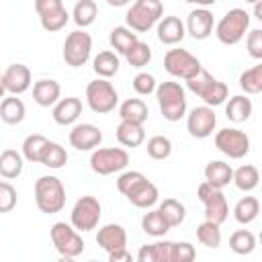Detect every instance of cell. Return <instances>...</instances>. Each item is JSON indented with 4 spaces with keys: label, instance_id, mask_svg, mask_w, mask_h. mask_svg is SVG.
I'll list each match as a JSON object with an SVG mask.
<instances>
[{
    "label": "cell",
    "instance_id": "27",
    "mask_svg": "<svg viewBox=\"0 0 262 262\" xmlns=\"http://www.w3.org/2000/svg\"><path fill=\"white\" fill-rule=\"evenodd\" d=\"M25 115H27V106H25V102L20 98H16V96H4L2 98V102H0V119H2V123L18 125V123H23Z\"/></svg>",
    "mask_w": 262,
    "mask_h": 262
},
{
    "label": "cell",
    "instance_id": "34",
    "mask_svg": "<svg viewBox=\"0 0 262 262\" xmlns=\"http://www.w3.org/2000/svg\"><path fill=\"white\" fill-rule=\"evenodd\" d=\"M47 137L45 135H41V133H31V135H27L25 137V141H23V151H20V156H23V160H27V162H31V164H41V154H43V149H45V145H47Z\"/></svg>",
    "mask_w": 262,
    "mask_h": 262
},
{
    "label": "cell",
    "instance_id": "53",
    "mask_svg": "<svg viewBox=\"0 0 262 262\" xmlns=\"http://www.w3.org/2000/svg\"><path fill=\"white\" fill-rule=\"evenodd\" d=\"M6 94V88H4V80H2V74H0V98H4Z\"/></svg>",
    "mask_w": 262,
    "mask_h": 262
},
{
    "label": "cell",
    "instance_id": "8",
    "mask_svg": "<svg viewBox=\"0 0 262 262\" xmlns=\"http://www.w3.org/2000/svg\"><path fill=\"white\" fill-rule=\"evenodd\" d=\"M164 70L172 76V78H180V80H192L201 70V59L194 57L190 51L186 49H168L164 55Z\"/></svg>",
    "mask_w": 262,
    "mask_h": 262
},
{
    "label": "cell",
    "instance_id": "51",
    "mask_svg": "<svg viewBox=\"0 0 262 262\" xmlns=\"http://www.w3.org/2000/svg\"><path fill=\"white\" fill-rule=\"evenodd\" d=\"M108 262H135V258L127 252V248L125 250H119V252H113V254H108Z\"/></svg>",
    "mask_w": 262,
    "mask_h": 262
},
{
    "label": "cell",
    "instance_id": "42",
    "mask_svg": "<svg viewBox=\"0 0 262 262\" xmlns=\"http://www.w3.org/2000/svg\"><path fill=\"white\" fill-rule=\"evenodd\" d=\"M147 156L151 160H166L172 154V141L166 135H154L147 139Z\"/></svg>",
    "mask_w": 262,
    "mask_h": 262
},
{
    "label": "cell",
    "instance_id": "43",
    "mask_svg": "<svg viewBox=\"0 0 262 262\" xmlns=\"http://www.w3.org/2000/svg\"><path fill=\"white\" fill-rule=\"evenodd\" d=\"M125 59L129 61L131 68H143L151 61V47L143 41H137L127 53H125Z\"/></svg>",
    "mask_w": 262,
    "mask_h": 262
},
{
    "label": "cell",
    "instance_id": "1",
    "mask_svg": "<svg viewBox=\"0 0 262 262\" xmlns=\"http://www.w3.org/2000/svg\"><path fill=\"white\" fill-rule=\"evenodd\" d=\"M35 205L45 215L59 213L66 207V186H63V182L53 174L39 176L37 182H35Z\"/></svg>",
    "mask_w": 262,
    "mask_h": 262
},
{
    "label": "cell",
    "instance_id": "16",
    "mask_svg": "<svg viewBox=\"0 0 262 262\" xmlns=\"http://www.w3.org/2000/svg\"><path fill=\"white\" fill-rule=\"evenodd\" d=\"M102 141V131L92 123H78L70 131V145L78 151H94Z\"/></svg>",
    "mask_w": 262,
    "mask_h": 262
},
{
    "label": "cell",
    "instance_id": "36",
    "mask_svg": "<svg viewBox=\"0 0 262 262\" xmlns=\"http://www.w3.org/2000/svg\"><path fill=\"white\" fill-rule=\"evenodd\" d=\"M260 213V201L256 196H242L233 207V217L237 223L248 225L252 223Z\"/></svg>",
    "mask_w": 262,
    "mask_h": 262
},
{
    "label": "cell",
    "instance_id": "17",
    "mask_svg": "<svg viewBox=\"0 0 262 262\" xmlns=\"http://www.w3.org/2000/svg\"><path fill=\"white\" fill-rule=\"evenodd\" d=\"M213 27H215L213 12H211L209 8H194V10L188 12L184 31H186L192 39H196V41H205V39L211 37Z\"/></svg>",
    "mask_w": 262,
    "mask_h": 262
},
{
    "label": "cell",
    "instance_id": "38",
    "mask_svg": "<svg viewBox=\"0 0 262 262\" xmlns=\"http://www.w3.org/2000/svg\"><path fill=\"white\" fill-rule=\"evenodd\" d=\"M141 229L147 235H151V237H164L170 231L166 219L162 217V213L158 209H149L147 213H143V217H141Z\"/></svg>",
    "mask_w": 262,
    "mask_h": 262
},
{
    "label": "cell",
    "instance_id": "3",
    "mask_svg": "<svg viewBox=\"0 0 262 262\" xmlns=\"http://www.w3.org/2000/svg\"><path fill=\"white\" fill-rule=\"evenodd\" d=\"M156 98L166 121L176 123L186 115V94L178 82H160L156 88Z\"/></svg>",
    "mask_w": 262,
    "mask_h": 262
},
{
    "label": "cell",
    "instance_id": "2",
    "mask_svg": "<svg viewBox=\"0 0 262 262\" xmlns=\"http://www.w3.org/2000/svg\"><path fill=\"white\" fill-rule=\"evenodd\" d=\"M186 86H188V90H190L192 94H196V96L205 102V106H209V108L219 106V104H223V102L229 98V88H227V84L221 82V80H217V78H213L207 70H201L192 80L186 82Z\"/></svg>",
    "mask_w": 262,
    "mask_h": 262
},
{
    "label": "cell",
    "instance_id": "30",
    "mask_svg": "<svg viewBox=\"0 0 262 262\" xmlns=\"http://www.w3.org/2000/svg\"><path fill=\"white\" fill-rule=\"evenodd\" d=\"M119 66H121V61H119V55H117L115 51H100V53L92 59V70H94V74H96L98 78H102V80L113 78V76L119 72Z\"/></svg>",
    "mask_w": 262,
    "mask_h": 262
},
{
    "label": "cell",
    "instance_id": "29",
    "mask_svg": "<svg viewBox=\"0 0 262 262\" xmlns=\"http://www.w3.org/2000/svg\"><path fill=\"white\" fill-rule=\"evenodd\" d=\"M25 160L16 149H4L0 154V176L6 180H14L23 174Z\"/></svg>",
    "mask_w": 262,
    "mask_h": 262
},
{
    "label": "cell",
    "instance_id": "54",
    "mask_svg": "<svg viewBox=\"0 0 262 262\" xmlns=\"http://www.w3.org/2000/svg\"><path fill=\"white\" fill-rule=\"evenodd\" d=\"M55 262H76V260L74 258H68V256H59Z\"/></svg>",
    "mask_w": 262,
    "mask_h": 262
},
{
    "label": "cell",
    "instance_id": "52",
    "mask_svg": "<svg viewBox=\"0 0 262 262\" xmlns=\"http://www.w3.org/2000/svg\"><path fill=\"white\" fill-rule=\"evenodd\" d=\"M254 16H256L258 20H262V2H256V4H254Z\"/></svg>",
    "mask_w": 262,
    "mask_h": 262
},
{
    "label": "cell",
    "instance_id": "10",
    "mask_svg": "<svg viewBox=\"0 0 262 262\" xmlns=\"http://www.w3.org/2000/svg\"><path fill=\"white\" fill-rule=\"evenodd\" d=\"M199 201L205 205V221H211L215 225H221L229 217V205L221 190L209 186L207 182H201L196 188Z\"/></svg>",
    "mask_w": 262,
    "mask_h": 262
},
{
    "label": "cell",
    "instance_id": "37",
    "mask_svg": "<svg viewBox=\"0 0 262 262\" xmlns=\"http://www.w3.org/2000/svg\"><path fill=\"white\" fill-rule=\"evenodd\" d=\"M137 41H139L137 35L131 29H127V27H115L111 31V35H108L111 47L115 49V53H121V55H125Z\"/></svg>",
    "mask_w": 262,
    "mask_h": 262
},
{
    "label": "cell",
    "instance_id": "15",
    "mask_svg": "<svg viewBox=\"0 0 262 262\" xmlns=\"http://www.w3.org/2000/svg\"><path fill=\"white\" fill-rule=\"evenodd\" d=\"M215 127H217V115L213 108H209L205 104L194 106L186 117V129L196 139H205V137L213 135Z\"/></svg>",
    "mask_w": 262,
    "mask_h": 262
},
{
    "label": "cell",
    "instance_id": "12",
    "mask_svg": "<svg viewBox=\"0 0 262 262\" xmlns=\"http://www.w3.org/2000/svg\"><path fill=\"white\" fill-rule=\"evenodd\" d=\"M51 242L55 246V250L59 252V256H68V258H76L84 252V239L82 235L66 221H57L51 225L49 229Z\"/></svg>",
    "mask_w": 262,
    "mask_h": 262
},
{
    "label": "cell",
    "instance_id": "20",
    "mask_svg": "<svg viewBox=\"0 0 262 262\" xmlns=\"http://www.w3.org/2000/svg\"><path fill=\"white\" fill-rule=\"evenodd\" d=\"M82 115V100L78 96H66V98H59L57 104L53 106V121L61 127L66 125H74Z\"/></svg>",
    "mask_w": 262,
    "mask_h": 262
},
{
    "label": "cell",
    "instance_id": "55",
    "mask_svg": "<svg viewBox=\"0 0 262 262\" xmlns=\"http://www.w3.org/2000/svg\"><path fill=\"white\" fill-rule=\"evenodd\" d=\"M88 262H98V260H88Z\"/></svg>",
    "mask_w": 262,
    "mask_h": 262
},
{
    "label": "cell",
    "instance_id": "22",
    "mask_svg": "<svg viewBox=\"0 0 262 262\" xmlns=\"http://www.w3.org/2000/svg\"><path fill=\"white\" fill-rule=\"evenodd\" d=\"M184 35H186L184 23L178 16L170 14V16H162L160 18V23H158V39H160V43L176 45V43H180L184 39Z\"/></svg>",
    "mask_w": 262,
    "mask_h": 262
},
{
    "label": "cell",
    "instance_id": "40",
    "mask_svg": "<svg viewBox=\"0 0 262 262\" xmlns=\"http://www.w3.org/2000/svg\"><path fill=\"white\" fill-rule=\"evenodd\" d=\"M239 88L246 92V96L248 94L254 96L262 92V63H256L239 74Z\"/></svg>",
    "mask_w": 262,
    "mask_h": 262
},
{
    "label": "cell",
    "instance_id": "11",
    "mask_svg": "<svg viewBox=\"0 0 262 262\" xmlns=\"http://www.w3.org/2000/svg\"><path fill=\"white\" fill-rule=\"evenodd\" d=\"M90 53H92V37H90V33H86L82 29H76L66 37L61 55H63V61L70 68H82L90 59Z\"/></svg>",
    "mask_w": 262,
    "mask_h": 262
},
{
    "label": "cell",
    "instance_id": "39",
    "mask_svg": "<svg viewBox=\"0 0 262 262\" xmlns=\"http://www.w3.org/2000/svg\"><path fill=\"white\" fill-rule=\"evenodd\" d=\"M66 162H68L66 147L61 143H57V141H47V145H45V149L41 154V164L51 168V170H59V168L66 166Z\"/></svg>",
    "mask_w": 262,
    "mask_h": 262
},
{
    "label": "cell",
    "instance_id": "26",
    "mask_svg": "<svg viewBox=\"0 0 262 262\" xmlns=\"http://www.w3.org/2000/svg\"><path fill=\"white\" fill-rule=\"evenodd\" d=\"M252 111H254V104L246 94H235V96L227 98L225 117L231 123H246L252 117Z\"/></svg>",
    "mask_w": 262,
    "mask_h": 262
},
{
    "label": "cell",
    "instance_id": "33",
    "mask_svg": "<svg viewBox=\"0 0 262 262\" xmlns=\"http://www.w3.org/2000/svg\"><path fill=\"white\" fill-rule=\"evenodd\" d=\"M158 211L162 213V217L166 219V223H168L170 229L182 225L184 219H186V207H184L178 199H164V201L160 203Z\"/></svg>",
    "mask_w": 262,
    "mask_h": 262
},
{
    "label": "cell",
    "instance_id": "46",
    "mask_svg": "<svg viewBox=\"0 0 262 262\" xmlns=\"http://www.w3.org/2000/svg\"><path fill=\"white\" fill-rule=\"evenodd\" d=\"M16 207V188L8 180H0V213H10Z\"/></svg>",
    "mask_w": 262,
    "mask_h": 262
},
{
    "label": "cell",
    "instance_id": "45",
    "mask_svg": "<svg viewBox=\"0 0 262 262\" xmlns=\"http://www.w3.org/2000/svg\"><path fill=\"white\" fill-rule=\"evenodd\" d=\"M196 250L190 242H172L170 262H194Z\"/></svg>",
    "mask_w": 262,
    "mask_h": 262
},
{
    "label": "cell",
    "instance_id": "4",
    "mask_svg": "<svg viewBox=\"0 0 262 262\" xmlns=\"http://www.w3.org/2000/svg\"><path fill=\"white\" fill-rule=\"evenodd\" d=\"M162 14H164V4L160 0H137L129 6L125 14L127 29H131L135 35L147 33L151 27L160 23Z\"/></svg>",
    "mask_w": 262,
    "mask_h": 262
},
{
    "label": "cell",
    "instance_id": "28",
    "mask_svg": "<svg viewBox=\"0 0 262 262\" xmlns=\"http://www.w3.org/2000/svg\"><path fill=\"white\" fill-rule=\"evenodd\" d=\"M115 135H117V141L123 147H139L145 141L143 125H133V123H125V121H121L117 125Z\"/></svg>",
    "mask_w": 262,
    "mask_h": 262
},
{
    "label": "cell",
    "instance_id": "7",
    "mask_svg": "<svg viewBox=\"0 0 262 262\" xmlns=\"http://www.w3.org/2000/svg\"><path fill=\"white\" fill-rule=\"evenodd\" d=\"M100 215H102V205L96 196L92 194H84L80 196L74 207H72V213H70V225L76 229V231H92L98 227V221H100Z\"/></svg>",
    "mask_w": 262,
    "mask_h": 262
},
{
    "label": "cell",
    "instance_id": "44",
    "mask_svg": "<svg viewBox=\"0 0 262 262\" xmlns=\"http://www.w3.org/2000/svg\"><path fill=\"white\" fill-rule=\"evenodd\" d=\"M147 176L143 174V172H139V170H127V172H123V174H119V178H117V190L121 192V194H129L139 182H143Z\"/></svg>",
    "mask_w": 262,
    "mask_h": 262
},
{
    "label": "cell",
    "instance_id": "35",
    "mask_svg": "<svg viewBox=\"0 0 262 262\" xmlns=\"http://www.w3.org/2000/svg\"><path fill=\"white\" fill-rule=\"evenodd\" d=\"M258 242H256V235L250 231V229H237L229 235V250L237 256H248L256 250Z\"/></svg>",
    "mask_w": 262,
    "mask_h": 262
},
{
    "label": "cell",
    "instance_id": "18",
    "mask_svg": "<svg viewBox=\"0 0 262 262\" xmlns=\"http://www.w3.org/2000/svg\"><path fill=\"white\" fill-rule=\"evenodd\" d=\"M2 80L6 92H10V96H18L31 88V70L25 63H10L4 70Z\"/></svg>",
    "mask_w": 262,
    "mask_h": 262
},
{
    "label": "cell",
    "instance_id": "25",
    "mask_svg": "<svg viewBox=\"0 0 262 262\" xmlns=\"http://www.w3.org/2000/svg\"><path fill=\"white\" fill-rule=\"evenodd\" d=\"M119 117L125 123L133 125H143L149 117V108L141 98H127L119 104Z\"/></svg>",
    "mask_w": 262,
    "mask_h": 262
},
{
    "label": "cell",
    "instance_id": "50",
    "mask_svg": "<svg viewBox=\"0 0 262 262\" xmlns=\"http://www.w3.org/2000/svg\"><path fill=\"white\" fill-rule=\"evenodd\" d=\"M135 262H158V258H156V254H154L151 244H145V246H141V248H139Z\"/></svg>",
    "mask_w": 262,
    "mask_h": 262
},
{
    "label": "cell",
    "instance_id": "21",
    "mask_svg": "<svg viewBox=\"0 0 262 262\" xmlns=\"http://www.w3.org/2000/svg\"><path fill=\"white\" fill-rule=\"evenodd\" d=\"M61 98V86L59 82L51 78H41L33 84V100L39 106H55Z\"/></svg>",
    "mask_w": 262,
    "mask_h": 262
},
{
    "label": "cell",
    "instance_id": "41",
    "mask_svg": "<svg viewBox=\"0 0 262 262\" xmlns=\"http://www.w3.org/2000/svg\"><path fill=\"white\" fill-rule=\"evenodd\" d=\"M196 239L203 246H207L211 250H217L219 244H221V229H219V225H215L211 221H203L201 225H196Z\"/></svg>",
    "mask_w": 262,
    "mask_h": 262
},
{
    "label": "cell",
    "instance_id": "6",
    "mask_svg": "<svg viewBox=\"0 0 262 262\" xmlns=\"http://www.w3.org/2000/svg\"><path fill=\"white\" fill-rule=\"evenodd\" d=\"M86 102L90 106L92 113L96 115H106L111 111L117 108L119 104V92L113 86V82L96 78L92 82H88L86 86Z\"/></svg>",
    "mask_w": 262,
    "mask_h": 262
},
{
    "label": "cell",
    "instance_id": "48",
    "mask_svg": "<svg viewBox=\"0 0 262 262\" xmlns=\"http://www.w3.org/2000/svg\"><path fill=\"white\" fill-rule=\"evenodd\" d=\"M246 47H248V53L254 59H262V29H252L248 33Z\"/></svg>",
    "mask_w": 262,
    "mask_h": 262
},
{
    "label": "cell",
    "instance_id": "5",
    "mask_svg": "<svg viewBox=\"0 0 262 262\" xmlns=\"http://www.w3.org/2000/svg\"><path fill=\"white\" fill-rule=\"evenodd\" d=\"M250 29V14L244 8L227 10L215 25V37L223 45H237Z\"/></svg>",
    "mask_w": 262,
    "mask_h": 262
},
{
    "label": "cell",
    "instance_id": "13",
    "mask_svg": "<svg viewBox=\"0 0 262 262\" xmlns=\"http://www.w3.org/2000/svg\"><path fill=\"white\" fill-rule=\"evenodd\" d=\"M215 147L223 156L231 160H239L250 151V137L246 131L237 127H225L215 133Z\"/></svg>",
    "mask_w": 262,
    "mask_h": 262
},
{
    "label": "cell",
    "instance_id": "49",
    "mask_svg": "<svg viewBox=\"0 0 262 262\" xmlns=\"http://www.w3.org/2000/svg\"><path fill=\"white\" fill-rule=\"evenodd\" d=\"M151 248H154V254H156L158 262H170V254H172V242L162 239V242L151 244Z\"/></svg>",
    "mask_w": 262,
    "mask_h": 262
},
{
    "label": "cell",
    "instance_id": "24",
    "mask_svg": "<svg viewBox=\"0 0 262 262\" xmlns=\"http://www.w3.org/2000/svg\"><path fill=\"white\" fill-rule=\"evenodd\" d=\"M158 196H160V192H158V186L151 182V180H143V182H139L129 194H127V201L133 205V207H137V209H151L156 203H158Z\"/></svg>",
    "mask_w": 262,
    "mask_h": 262
},
{
    "label": "cell",
    "instance_id": "31",
    "mask_svg": "<svg viewBox=\"0 0 262 262\" xmlns=\"http://www.w3.org/2000/svg\"><path fill=\"white\" fill-rule=\"evenodd\" d=\"M98 16V4L94 0H78L74 4V10H72V20L76 23L78 29H86L90 27Z\"/></svg>",
    "mask_w": 262,
    "mask_h": 262
},
{
    "label": "cell",
    "instance_id": "9",
    "mask_svg": "<svg viewBox=\"0 0 262 262\" xmlns=\"http://www.w3.org/2000/svg\"><path fill=\"white\" fill-rule=\"evenodd\" d=\"M129 164V154L123 147H96L90 154V168L98 176H111L125 170Z\"/></svg>",
    "mask_w": 262,
    "mask_h": 262
},
{
    "label": "cell",
    "instance_id": "32",
    "mask_svg": "<svg viewBox=\"0 0 262 262\" xmlns=\"http://www.w3.org/2000/svg\"><path fill=\"white\" fill-rule=\"evenodd\" d=\"M231 182H233L242 192H252V190L258 186V182H260V172H258L256 166L244 164V166H239L237 170H233Z\"/></svg>",
    "mask_w": 262,
    "mask_h": 262
},
{
    "label": "cell",
    "instance_id": "19",
    "mask_svg": "<svg viewBox=\"0 0 262 262\" xmlns=\"http://www.w3.org/2000/svg\"><path fill=\"white\" fill-rule=\"evenodd\" d=\"M96 244L106 252V254H113V252H119V250H125L127 246V231L123 225L119 223H106L98 229L96 233Z\"/></svg>",
    "mask_w": 262,
    "mask_h": 262
},
{
    "label": "cell",
    "instance_id": "47",
    "mask_svg": "<svg viewBox=\"0 0 262 262\" xmlns=\"http://www.w3.org/2000/svg\"><path fill=\"white\" fill-rule=\"evenodd\" d=\"M158 88V82L151 74L147 72H139L135 78H133V90L139 94V96H149L151 92H156Z\"/></svg>",
    "mask_w": 262,
    "mask_h": 262
},
{
    "label": "cell",
    "instance_id": "23",
    "mask_svg": "<svg viewBox=\"0 0 262 262\" xmlns=\"http://www.w3.org/2000/svg\"><path fill=\"white\" fill-rule=\"evenodd\" d=\"M231 176H233V168L223 160H211L205 166V182L217 190L227 186L231 182Z\"/></svg>",
    "mask_w": 262,
    "mask_h": 262
},
{
    "label": "cell",
    "instance_id": "14",
    "mask_svg": "<svg viewBox=\"0 0 262 262\" xmlns=\"http://www.w3.org/2000/svg\"><path fill=\"white\" fill-rule=\"evenodd\" d=\"M35 10L39 14L41 27L47 33L61 31L70 20V12L61 0H35Z\"/></svg>",
    "mask_w": 262,
    "mask_h": 262
}]
</instances>
